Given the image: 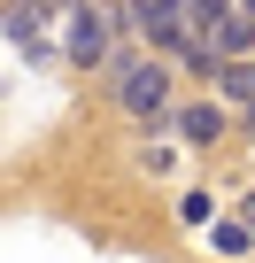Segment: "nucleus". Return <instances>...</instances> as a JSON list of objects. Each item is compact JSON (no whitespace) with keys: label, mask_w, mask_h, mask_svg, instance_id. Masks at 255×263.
I'll list each match as a JSON object with an SVG mask.
<instances>
[{"label":"nucleus","mask_w":255,"mask_h":263,"mask_svg":"<svg viewBox=\"0 0 255 263\" xmlns=\"http://www.w3.org/2000/svg\"><path fill=\"white\" fill-rule=\"evenodd\" d=\"M70 16H77V24H70V62H77V70H93V62H108V16L93 8V0H77Z\"/></svg>","instance_id":"2"},{"label":"nucleus","mask_w":255,"mask_h":263,"mask_svg":"<svg viewBox=\"0 0 255 263\" xmlns=\"http://www.w3.org/2000/svg\"><path fill=\"white\" fill-rule=\"evenodd\" d=\"M247 132H255V101H247Z\"/></svg>","instance_id":"9"},{"label":"nucleus","mask_w":255,"mask_h":263,"mask_svg":"<svg viewBox=\"0 0 255 263\" xmlns=\"http://www.w3.org/2000/svg\"><path fill=\"white\" fill-rule=\"evenodd\" d=\"M0 31L24 54H47V0H8V8H0Z\"/></svg>","instance_id":"3"},{"label":"nucleus","mask_w":255,"mask_h":263,"mask_svg":"<svg viewBox=\"0 0 255 263\" xmlns=\"http://www.w3.org/2000/svg\"><path fill=\"white\" fill-rule=\"evenodd\" d=\"M209 78H217V93H224V101H240V108L255 101V62H247V54H217V70H209Z\"/></svg>","instance_id":"5"},{"label":"nucleus","mask_w":255,"mask_h":263,"mask_svg":"<svg viewBox=\"0 0 255 263\" xmlns=\"http://www.w3.org/2000/svg\"><path fill=\"white\" fill-rule=\"evenodd\" d=\"M247 240H255L247 217H240V224H217V255H247Z\"/></svg>","instance_id":"7"},{"label":"nucleus","mask_w":255,"mask_h":263,"mask_svg":"<svg viewBox=\"0 0 255 263\" xmlns=\"http://www.w3.org/2000/svg\"><path fill=\"white\" fill-rule=\"evenodd\" d=\"M240 217H247V224H255V194H247V201H240Z\"/></svg>","instance_id":"8"},{"label":"nucleus","mask_w":255,"mask_h":263,"mask_svg":"<svg viewBox=\"0 0 255 263\" xmlns=\"http://www.w3.org/2000/svg\"><path fill=\"white\" fill-rule=\"evenodd\" d=\"M247 39H255V8H217L209 47H217V54H247Z\"/></svg>","instance_id":"4"},{"label":"nucleus","mask_w":255,"mask_h":263,"mask_svg":"<svg viewBox=\"0 0 255 263\" xmlns=\"http://www.w3.org/2000/svg\"><path fill=\"white\" fill-rule=\"evenodd\" d=\"M217 132H224L217 108H178V140H186V147H217Z\"/></svg>","instance_id":"6"},{"label":"nucleus","mask_w":255,"mask_h":263,"mask_svg":"<svg viewBox=\"0 0 255 263\" xmlns=\"http://www.w3.org/2000/svg\"><path fill=\"white\" fill-rule=\"evenodd\" d=\"M116 101H124V116H140V124H163V116H170V70H155V62H132V70H116Z\"/></svg>","instance_id":"1"},{"label":"nucleus","mask_w":255,"mask_h":263,"mask_svg":"<svg viewBox=\"0 0 255 263\" xmlns=\"http://www.w3.org/2000/svg\"><path fill=\"white\" fill-rule=\"evenodd\" d=\"M240 8H255V0H240Z\"/></svg>","instance_id":"10"}]
</instances>
